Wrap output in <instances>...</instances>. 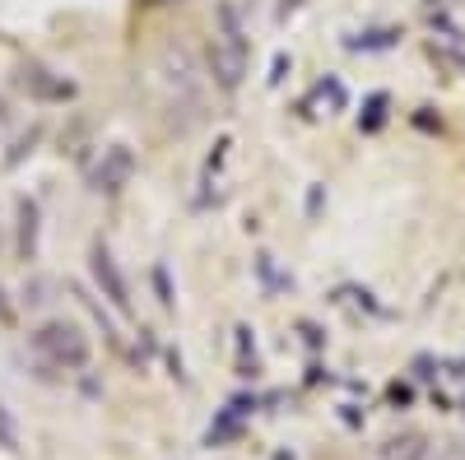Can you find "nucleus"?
Returning a JSON list of instances; mask_svg holds the SVG:
<instances>
[{
  "mask_svg": "<svg viewBox=\"0 0 465 460\" xmlns=\"http://www.w3.org/2000/svg\"><path fill=\"white\" fill-rule=\"evenodd\" d=\"M377 455L381 460H429V437L423 433H396V437H386L381 446H377Z\"/></svg>",
  "mask_w": 465,
  "mask_h": 460,
  "instance_id": "7",
  "label": "nucleus"
},
{
  "mask_svg": "<svg viewBox=\"0 0 465 460\" xmlns=\"http://www.w3.org/2000/svg\"><path fill=\"white\" fill-rule=\"evenodd\" d=\"M256 344H252V330L247 326H238V372L242 377H256Z\"/></svg>",
  "mask_w": 465,
  "mask_h": 460,
  "instance_id": "11",
  "label": "nucleus"
},
{
  "mask_svg": "<svg viewBox=\"0 0 465 460\" xmlns=\"http://www.w3.org/2000/svg\"><path fill=\"white\" fill-rule=\"evenodd\" d=\"M0 326H10V302H5V289H0Z\"/></svg>",
  "mask_w": 465,
  "mask_h": 460,
  "instance_id": "16",
  "label": "nucleus"
},
{
  "mask_svg": "<svg viewBox=\"0 0 465 460\" xmlns=\"http://www.w3.org/2000/svg\"><path fill=\"white\" fill-rule=\"evenodd\" d=\"M33 349L43 354L52 367H61V372H84L89 358H94L89 335L74 321H61V317H52V321H43L33 330Z\"/></svg>",
  "mask_w": 465,
  "mask_h": 460,
  "instance_id": "2",
  "label": "nucleus"
},
{
  "mask_svg": "<svg viewBox=\"0 0 465 460\" xmlns=\"http://www.w3.org/2000/svg\"><path fill=\"white\" fill-rule=\"evenodd\" d=\"M5 117H10V107H5V98H0V126H5Z\"/></svg>",
  "mask_w": 465,
  "mask_h": 460,
  "instance_id": "18",
  "label": "nucleus"
},
{
  "mask_svg": "<svg viewBox=\"0 0 465 460\" xmlns=\"http://www.w3.org/2000/svg\"><path fill=\"white\" fill-rule=\"evenodd\" d=\"M89 270H94V284L103 289V298L116 307V312H131V289H126V275L116 270V260H112L107 242H94V251H89Z\"/></svg>",
  "mask_w": 465,
  "mask_h": 460,
  "instance_id": "4",
  "label": "nucleus"
},
{
  "mask_svg": "<svg viewBox=\"0 0 465 460\" xmlns=\"http://www.w3.org/2000/svg\"><path fill=\"white\" fill-rule=\"evenodd\" d=\"M37 140H43V131H37V126H33L28 135H19V140H15V149L5 153V168H19V163H24V153H33V144H37Z\"/></svg>",
  "mask_w": 465,
  "mask_h": 460,
  "instance_id": "12",
  "label": "nucleus"
},
{
  "mask_svg": "<svg viewBox=\"0 0 465 460\" xmlns=\"http://www.w3.org/2000/svg\"><path fill=\"white\" fill-rule=\"evenodd\" d=\"M19 89L37 103H70L74 98V84L65 80V74H52L47 65H37V61H24L19 65Z\"/></svg>",
  "mask_w": 465,
  "mask_h": 460,
  "instance_id": "5",
  "label": "nucleus"
},
{
  "mask_svg": "<svg viewBox=\"0 0 465 460\" xmlns=\"http://www.w3.org/2000/svg\"><path fill=\"white\" fill-rule=\"evenodd\" d=\"M252 409H256V400L252 396H232L228 405H223V414L210 424V433H205V446H223V442H232L242 433V424L252 418Z\"/></svg>",
  "mask_w": 465,
  "mask_h": 460,
  "instance_id": "6",
  "label": "nucleus"
},
{
  "mask_svg": "<svg viewBox=\"0 0 465 460\" xmlns=\"http://www.w3.org/2000/svg\"><path fill=\"white\" fill-rule=\"evenodd\" d=\"M247 37H242V24H238V10L232 5H219V28L210 37V74L223 93H232L242 80H247Z\"/></svg>",
  "mask_w": 465,
  "mask_h": 460,
  "instance_id": "1",
  "label": "nucleus"
},
{
  "mask_svg": "<svg viewBox=\"0 0 465 460\" xmlns=\"http://www.w3.org/2000/svg\"><path fill=\"white\" fill-rule=\"evenodd\" d=\"M391 400H396V405H410V387H401V381H396V387H391Z\"/></svg>",
  "mask_w": 465,
  "mask_h": 460,
  "instance_id": "15",
  "label": "nucleus"
},
{
  "mask_svg": "<svg viewBox=\"0 0 465 460\" xmlns=\"http://www.w3.org/2000/svg\"><path fill=\"white\" fill-rule=\"evenodd\" d=\"M131 177H135V153L126 144H107L103 159L89 172V186L98 191V196H116V191L131 186Z\"/></svg>",
  "mask_w": 465,
  "mask_h": 460,
  "instance_id": "3",
  "label": "nucleus"
},
{
  "mask_svg": "<svg viewBox=\"0 0 465 460\" xmlns=\"http://www.w3.org/2000/svg\"><path fill=\"white\" fill-rule=\"evenodd\" d=\"M153 289H159L163 307H173V289H168V270H163V265H153Z\"/></svg>",
  "mask_w": 465,
  "mask_h": 460,
  "instance_id": "14",
  "label": "nucleus"
},
{
  "mask_svg": "<svg viewBox=\"0 0 465 460\" xmlns=\"http://www.w3.org/2000/svg\"><path fill=\"white\" fill-rule=\"evenodd\" d=\"M140 5H177V0H140Z\"/></svg>",
  "mask_w": 465,
  "mask_h": 460,
  "instance_id": "17",
  "label": "nucleus"
},
{
  "mask_svg": "<svg viewBox=\"0 0 465 460\" xmlns=\"http://www.w3.org/2000/svg\"><path fill=\"white\" fill-rule=\"evenodd\" d=\"M386 107H391V98H386V93H372L368 98V107H363V117H359V131H381L386 126Z\"/></svg>",
  "mask_w": 465,
  "mask_h": 460,
  "instance_id": "10",
  "label": "nucleus"
},
{
  "mask_svg": "<svg viewBox=\"0 0 465 460\" xmlns=\"http://www.w3.org/2000/svg\"><path fill=\"white\" fill-rule=\"evenodd\" d=\"M0 247H5V238H0Z\"/></svg>",
  "mask_w": 465,
  "mask_h": 460,
  "instance_id": "19",
  "label": "nucleus"
},
{
  "mask_svg": "<svg viewBox=\"0 0 465 460\" xmlns=\"http://www.w3.org/2000/svg\"><path fill=\"white\" fill-rule=\"evenodd\" d=\"M15 214H19V256L33 260L37 256V223H43V210H37V201L19 196L15 201Z\"/></svg>",
  "mask_w": 465,
  "mask_h": 460,
  "instance_id": "8",
  "label": "nucleus"
},
{
  "mask_svg": "<svg viewBox=\"0 0 465 460\" xmlns=\"http://www.w3.org/2000/svg\"><path fill=\"white\" fill-rule=\"evenodd\" d=\"M401 43V28H377V33H359V37H344L349 52H381V47H396Z\"/></svg>",
  "mask_w": 465,
  "mask_h": 460,
  "instance_id": "9",
  "label": "nucleus"
},
{
  "mask_svg": "<svg viewBox=\"0 0 465 460\" xmlns=\"http://www.w3.org/2000/svg\"><path fill=\"white\" fill-rule=\"evenodd\" d=\"M0 446H5V451H15V446H19V437H15V424H10L5 405H0Z\"/></svg>",
  "mask_w": 465,
  "mask_h": 460,
  "instance_id": "13",
  "label": "nucleus"
}]
</instances>
